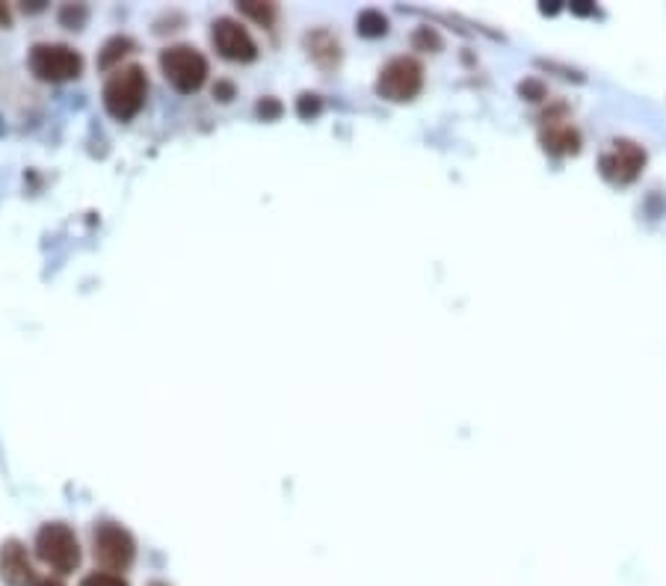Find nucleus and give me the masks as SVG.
<instances>
[{
	"instance_id": "obj_1",
	"label": "nucleus",
	"mask_w": 666,
	"mask_h": 586,
	"mask_svg": "<svg viewBox=\"0 0 666 586\" xmlns=\"http://www.w3.org/2000/svg\"><path fill=\"white\" fill-rule=\"evenodd\" d=\"M146 95L148 77L140 66H119L104 80V92H101L107 113L119 122H131L143 110Z\"/></svg>"
},
{
	"instance_id": "obj_2",
	"label": "nucleus",
	"mask_w": 666,
	"mask_h": 586,
	"mask_svg": "<svg viewBox=\"0 0 666 586\" xmlns=\"http://www.w3.org/2000/svg\"><path fill=\"white\" fill-rule=\"evenodd\" d=\"M36 557L57 575H72L80 566V542L63 521H51L36 533Z\"/></svg>"
},
{
	"instance_id": "obj_3",
	"label": "nucleus",
	"mask_w": 666,
	"mask_h": 586,
	"mask_svg": "<svg viewBox=\"0 0 666 586\" xmlns=\"http://www.w3.org/2000/svg\"><path fill=\"white\" fill-rule=\"evenodd\" d=\"M92 554L101 563L104 572H128L137 560V542L134 536L116 524V521H101L92 530Z\"/></svg>"
},
{
	"instance_id": "obj_4",
	"label": "nucleus",
	"mask_w": 666,
	"mask_h": 586,
	"mask_svg": "<svg viewBox=\"0 0 666 586\" xmlns=\"http://www.w3.org/2000/svg\"><path fill=\"white\" fill-rule=\"evenodd\" d=\"M160 72L178 92H196L208 80V60L190 45H172L160 54Z\"/></svg>"
},
{
	"instance_id": "obj_5",
	"label": "nucleus",
	"mask_w": 666,
	"mask_h": 586,
	"mask_svg": "<svg viewBox=\"0 0 666 586\" xmlns=\"http://www.w3.org/2000/svg\"><path fill=\"white\" fill-rule=\"evenodd\" d=\"M30 72L45 83H66L83 72V57L57 42H42L30 48Z\"/></svg>"
},
{
	"instance_id": "obj_6",
	"label": "nucleus",
	"mask_w": 666,
	"mask_h": 586,
	"mask_svg": "<svg viewBox=\"0 0 666 586\" xmlns=\"http://www.w3.org/2000/svg\"><path fill=\"white\" fill-rule=\"evenodd\" d=\"M424 89V66L412 57H394L391 63L382 66L376 77V92L385 101H412Z\"/></svg>"
},
{
	"instance_id": "obj_7",
	"label": "nucleus",
	"mask_w": 666,
	"mask_h": 586,
	"mask_svg": "<svg viewBox=\"0 0 666 586\" xmlns=\"http://www.w3.org/2000/svg\"><path fill=\"white\" fill-rule=\"evenodd\" d=\"M646 166V151L631 140H613L610 148L601 154L598 169L610 184H631Z\"/></svg>"
},
{
	"instance_id": "obj_8",
	"label": "nucleus",
	"mask_w": 666,
	"mask_h": 586,
	"mask_svg": "<svg viewBox=\"0 0 666 586\" xmlns=\"http://www.w3.org/2000/svg\"><path fill=\"white\" fill-rule=\"evenodd\" d=\"M211 39H214V48L231 63H252L258 57V45L252 33L234 18H217L211 27Z\"/></svg>"
},
{
	"instance_id": "obj_9",
	"label": "nucleus",
	"mask_w": 666,
	"mask_h": 586,
	"mask_svg": "<svg viewBox=\"0 0 666 586\" xmlns=\"http://www.w3.org/2000/svg\"><path fill=\"white\" fill-rule=\"evenodd\" d=\"M566 107H554L542 116V131H539V140H542V148L548 154H557V157H566V154H578L581 151V134L578 128L563 119Z\"/></svg>"
},
{
	"instance_id": "obj_10",
	"label": "nucleus",
	"mask_w": 666,
	"mask_h": 586,
	"mask_svg": "<svg viewBox=\"0 0 666 586\" xmlns=\"http://www.w3.org/2000/svg\"><path fill=\"white\" fill-rule=\"evenodd\" d=\"M0 581L6 586H36V572L27 557V548L15 539L0 548Z\"/></svg>"
},
{
	"instance_id": "obj_11",
	"label": "nucleus",
	"mask_w": 666,
	"mask_h": 586,
	"mask_svg": "<svg viewBox=\"0 0 666 586\" xmlns=\"http://www.w3.org/2000/svg\"><path fill=\"white\" fill-rule=\"evenodd\" d=\"M305 45H308V54H311L317 63H323V66H332V63H338V57H341V45H338V39L329 36L326 30L311 33V36L305 39Z\"/></svg>"
},
{
	"instance_id": "obj_12",
	"label": "nucleus",
	"mask_w": 666,
	"mask_h": 586,
	"mask_svg": "<svg viewBox=\"0 0 666 586\" xmlns=\"http://www.w3.org/2000/svg\"><path fill=\"white\" fill-rule=\"evenodd\" d=\"M131 51H134V42H131L128 36H113V39L104 42V48H101V54H98V66L116 72V66L122 63V57H128Z\"/></svg>"
},
{
	"instance_id": "obj_13",
	"label": "nucleus",
	"mask_w": 666,
	"mask_h": 586,
	"mask_svg": "<svg viewBox=\"0 0 666 586\" xmlns=\"http://www.w3.org/2000/svg\"><path fill=\"white\" fill-rule=\"evenodd\" d=\"M356 27H359V33H362L365 39H379V36L388 33V18H385L379 9H365V12H359Z\"/></svg>"
},
{
	"instance_id": "obj_14",
	"label": "nucleus",
	"mask_w": 666,
	"mask_h": 586,
	"mask_svg": "<svg viewBox=\"0 0 666 586\" xmlns=\"http://www.w3.org/2000/svg\"><path fill=\"white\" fill-rule=\"evenodd\" d=\"M237 9H240V15L252 18V21L261 24V27H273V21H276V3L243 0V3H237Z\"/></svg>"
},
{
	"instance_id": "obj_15",
	"label": "nucleus",
	"mask_w": 666,
	"mask_h": 586,
	"mask_svg": "<svg viewBox=\"0 0 666 586\" xmlns=\"http://www.w3.org/2000/svg\"><path fill=\"white\" fill-rule=\"evenodd\" d=\"M412 45H415V51H442V36L430 27H421V30H415Z\"/></svg>"
},
{
	"instance_id": "obj_16",
	"label": "nucleus",
	"mask_w": 666,
	"mask_h": 586,
	"mask_svg": "<svg viewBox=\"0 0 666 586\" xmlns=\"http://www.w3.org/2000/svg\"><path fill=\"white\" fill-rule=\"evenodd\" d=\"M86 18H89V9L86 6H80V3H69V6H63V12H60V21L69 27V30H80L83 24H86Z\"/></svg>"
},
{
	"instance_id": "obj_17",
	"label": "nucleus",
	"mask_w": 666,
	"mask_h": 586,
	"mask_svg": "<svg viewBox=\"0 0 666 586\" xmlns=\"http://www.w3.org/2000/svg\"><path fill=\"white\" fill-rule=\"evenodd\" d=\"M80 586H128V581L116 572H92L80 581Z\"/></svg>"
},
{
	"instance_id": "obj_18",
	"label": "nucleus",
	"mask_w": 666,
	"mask_h": 586,
	"mask_svg": "<svg viewBox=\"0 0 666 586\" xmlns=\"http://www.w3.org/2000/svg\"><path fill=\"white\" fill-rule=\"evenodd\" d=\"M320 107H323L320 95H311V92L299 95V101H296V113H299L302 119H311V116H317V113H320Z\"/></svg>"
},
{
	"instance_id": "obj_19",
	"label": "nucleus",
	"mask_w": 666,
	"mask_h": 586,
	"mask_svg": "<svg viewBox=\"0 0 666 586\" xmlns=\"http://www.w3.org/2000/svg\"><path fill=\"white\" fill-rule=\"evenodd\" d=\"M518 92H521L527 101H542V98H545V86H542L539 80H533V77H530V80H524V83L518 86Z\"/></svg>"
},
{
	"instance_id": "obj_20",
	"label": "nucleus",
	"mask_w": 666,
	"mask_h": 586,
	"mask_svg": "<svg viewBox=\"0 0 666 586\" xmlns=\"http://www.w3.org/2000/svg\"><path fill=\"white\" fill-rule=\"evenodd\" d=\"M258 113H261L264 119H276V116L282 113V104H279V101H273V98H267V101H261V104H258Z\"/></svg>"
},
{
	"instance_id": "obj_21",
	"label": "nucleus",
	"mask_w": 666,
	"mask_h": 586,
	"mask_svg": "<svg viewBox=\"0 0 666 586\" xmlns=\"http://www.w3.org/2000/svg\"><path fill=\"white\" fill-rule=\"evenodd\" d=\"M214 95H217L220 101H231V95H234V86H231V83H217V86H214Z\"/></svg>"
},
{
	"instance_id": "obj_22",
	"label": "nucleus",
	"mask_w": 666,
	"mask_h": 586,
	"mask_svg": "<svg viewBox=\"0 0 666 586\" xmlns=\"http://www.w3.org/2000/svg\"><path fill=\"white\" fill-rule=\"evenodd\" d=\"M572 12H578V15H590V12H595V6H587V3H572Z\"/></svg>"
},
{
	"instance_id": "obj_23",
	"label": "nucleus",
	"mask_w": 666,
	"mask_h": 586,
	"mask_svg": "<svg viewBox=\"0 0 666 586\" xmlns=\"http://www.w3.org/2000/svg\"><path fill=\"white\" fill-rule=\"evenodd\" d=\"M36 586H63V581H57V578H42V581H36Z\"/></svg>"
},
{
	"instance_id": "obj_24",
	"label": "nucleus",
	"mask_w": 666,
	"mask_h": 586,
	"mask_svg": "<svg viewBox=\"0 0 666 586\" xmlns=\"http://www.w3.org/2000/svg\"><path fill=\"white\" fill-rule=\"evenodd\" d=\"M0 24H9V12H6V6H0Z\"/></svg>"
},
{
	"instance_id": "obj_25",
	"label": "nucleus",
	"mask_w": 666,
	"mask_h": 586,
	"mask_svg": "<svg viewBox=\"0 0 666 586\" xmlns=\"http://www.w3.org/2000/svg\"><path fill=\"white\" fill-rule=\"evenodd\" d=\"M148 586H169V584H163V581H154V584H148Z\"/></svg>"
}]
</instances>
